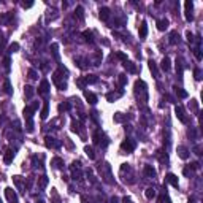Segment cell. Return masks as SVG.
<instances>
[{
  "mask_svg": "<svg viewBox=\"0 0 203 203\" xmlns=\"http://www.w3.org/2000/svg\"><path fill=\"white\" fill-rule=\"evenodd\" d=\"M135 94L140 99V102H143V103L148 102V86H146V83L143 80L135 81Z\"/></svg>",
  "mask_w": 203,
  "mask_h": 203,
  "instance_id": "cell-1",
  "label": "cell"
},
{
  "mask_svg": "<svg viewBox=\"0 0 203 203\" xmlns=\"http://www.w3.org/2000/svg\"><path fill=\"white\" fill-rule=\"evenodd\" d=\"M62 73L67 75V68L60 65V67H59V72H56V73L52 75V81H54V84L57 86L60 90H65V89H67V81L62 80V78H65V76H62Z\"/></svg>",
  "mask_w": 203,
  "mask_h": 203,
  "instance_id": "cell-2",
  "label": "cell"
},
{
  "mask_svg": "<svg viewBox=\"0 0 203 203\" xmlns=\"http://www.w3.org/2000/svg\"><path fill=\"white\" fill-rule=\"evenodd\" d=\"M100 173H102V178L107 181L108 184L113 183V179H111V178H113V176H111V167H110L108 164H103V165L100 167Z\"/></svg>",
  "mask_w": 203,
  "mask_h": 203,
  "instance_id": "cell-3",
  "label": "cell"
},
{
  "mask_svg": "<svg viewBox=\"0 0 203 203\" xmlns=\"http://www.w3.org/2000/svg\"><path fill=\"white\" fill-rule=\"evenodd\" d=\"M174 114H176L178 121H181L183 124H187V122H189V119H187V116H186V111H184V108L181 107V105L174 107Z\"/></svg>",
  "mask_w": 203,
  "mask_h": 203,
  "instance_id": "cell-4",
  "label": "cell"
},
{
  "mask_svg": "<svg viewBox=\"0 0 203 203\" xmlns=\"http://www.w3.org/2000/svg\"><path fill=\"white\" fill-rule=\"evenodd\" d=\"M192 10H194V3H192V0H187V2L184 3V16H186V19L189 21V22H191V21H194Z\"/></svg>",
  "mask_w": 203,
  "mask_h": 203,
  "instance_id": "cell-5",
  "label": "cell"
},
{
  "mask_svg": "<svg viewBox=\"0 0 203 203\" xmlns=\"http://www.w3.org/2000/svg\"><path fill=\"white\" fill-rule=\"evenodd\" d=\"M121 149L124 152H132L135 149V141H134V140H130V138H125L124 141L121 143Z\"/></svg>",
  "mask_w": 203,
  "mask_h": 203,
  "instance_id": "cell-6",
  "label": "cell"
},
{
  "mask_svg": "<svg viewBox=\"0 0 203 203\" xmlns=\"http://www.w3.org/2000/svg\"><path fill=\"white\" fill-rule=\"evenodd\" d=\"M5 195H6V198H8L10 203H19L18 201V195H16V192L13 191L11 187H6L5 189Z\"/></svg>",
  "mask_w": 203,
  "mask_h": 203,
  "instance_id": "cell-7",
  "label": "cell"
},
{
  "mask_svg": "<svg viewBox=\"0 0 203 203\" xmlns=\"http://www.w3.org/2000/svg\"><path fill=\"white\" fill-rule=\"evenodd\" d=\"M45 144H46V148H59L60 146V141L59 140H56L54 137H46L45 138Z\"/></svg>",
  "mask_w": 203,
  "mask_h": 203,
  "instance_id": "cell-8",
  "label": "cell"
},
{
  "mask_svg": "<svg viewBox=\"0 0 203 203\" xmlns=\"http://www.w3.org/2000/svg\"><path fill=\"white\" fill-rule=\"evenodd\" d=\"M48 92H49V83H48V80H43L38 86V94L40 95H48Z\"/></svg>",
  "mask_w": 203,
  "mask_h": 203,
  "instance_id": "cell-9",
  "label": "cell"
},
{
  "mask_svg": "<svg viewBox=\"0 0 203 203\" xmlns=\"http://www.w3.org/2000/svg\"><path fill=\"white\" fill-rule=\"evenodd\" d=\"M143 171H144V176H148V178H156L157 176V173H156V170H154L152 165H144Z\"/></svg>",
  "mask_w": 203,
  "mask_h": 203,
  "instance_id": "cell-10",
  "label": "cell"
},
{
  "mask_svg": "<svg viewBox=\"0 0 203 203\" xmlns=\"http://www.w3.org/2000/svg\"><path fill=\"white\" fill-rule=\"evenodd\" d=\"M178 156L183 159V160H187L191 154H189V149L186 148V146H178Z\"/></svg>",
  "mask_w": 203,
  "mask_h": 203,
  "instance_id": "cell-11",
  "label": "cell"
},
{
  "mask_svg": "<svg viewBox=\"0 0 203 203\" xmlns=\"http://www.w3.org/2000/svg\"><path fill=\"white\" fill-rule=\"evenodd\" d=\"M13 159H15V151H13V149H6L5 156H3V162L8 165V164L13 162Z\"/></svg>",
  "mask_w": 203,
  "mask_h": 203,
  "instance_id": "cell-12",
  "label": "cell"
},
{
  "mask_svg": "<svg viewBox=\"0 0 203 203\" xmlns=\"http://www.w3.org/2000/svg\"><path fill=\"white\" fill-rule=\"evenodd\" d=\"M167 181L173 186V187H178L179 186V181H178V176L176 174H173V173H168L167 174Z\"/></svg>",
  "mask_w": 203,
  "mask_h": 203,
  "instance_id": "cell-13",
  "label": "cell"
},
{
  "mask_svg": "<svg viewBox=\"0 0 203 203\" xmlns=\"http://www.w3.org/2000/svg\"><path fill=\"white\" fill-rule=\"evenodd\" d=\"M168 25H170L168 19H159V21H157V29H159L160 32L167 30V29H168Z\"/></svg>",
  "mask_w": 203,
  "mask_h": 203,
  "instance_id": "cell-14",
  "label": "cell"
},
{
  "mask_svg": "<svg viewBox=\"0 0 203 203\" xmlns=\"http://www.w3.org/2000/svg\"><path fill=\"white\" fill-rule=\"evenodd\" d=\"M146 37H148V24H146V21H143L140 25V38L144 40Z\"/></svg>",
  "mask_w": 203,
  "mask_h": 203,
  "instance_id": "cell-15",
  "label": "cell"
},
{
  "mask_svg": "<svg viewBox=\"0 0 203 203\" xmlns=\"http://www.w3.org/2000/svg\"><path fill=\"white\" fill-rule=\"evenodd\" d=\"M148 64H149V70H151L152 76H154V78H159V70H157V64H156V62H154L152 59H149V62H148Z\"/></svg>",
  "mask_w": 203,
  "mask_h": 203,
  "instance_id": "cell-16",
  "label": "cell"
},
{
  "mask_svg": "<svg viewBox=\"0 0 203 203\" xmlns=\"http://www.w3.org/2000/svg\"><path fill=\"white\" fill-rule=\"evenodd\" d=\"M84 97H86V100H87L90 105H95V103H97V95L92 94V92H89V90H84Z\"/></svg>",
  "mask_w": 203,
  "mask_h": 203,
  "instance_id": "cell-17",
  "label": "cell"
},
{
  "mask_svg": "<svg viewBox=\"0 0 203 203\" xmlns=\"http://www.w3.org/2000/svg\"><path fill=\"white\" fill-rule=\"evenodd\" d=\"M124 67H125V70H127L129 73H137V65L134 64V62L125 60V62H124Z\"/></svg>",
  "mask_w": 203,
  "mask_h": 203,
  "instance_id": "cell-18",
  "label": "cell"
},
{
  "mask_svg": "<svg viewBox=\"0 0 203 203\" xmlns=\"http://www.w3.org/2000/svg\"><path fill=\"white\" fill-rule=\"evenodd\" d=\"M84 84H95L97 81H99V76H95V75H87V76H84Z\"/></svg>",
  "mask_w": 203,
  "mask_h": 203,
  "instance_id": "cell-19",
  "label": "cell"
},
{
  "mask_svg": "<svg viewBox=\"0 0 203 203\" xmlns=\"http://www.w3.org/2000/svg\"><path fill=\"white\" fill-rule=\"evenodd\" d=\"M51 165L54 167V168H64V160H62L60 157H54L51 160Z\"/></svg>",
  "mask_w": 203,
  "mask_h": 203,
  "instance_id": "cell-20",
  "label": "cell"
},
{
  "mask_svg": "<svg viewBox=\"0 0 203 203\" xmlns=\"http://www.w3.org/2000/svg\"><path fill=\"white\" fill-rule=\"evenodd\" d=\"M170 64H171V62H170V59H168V57H164V59H162V62H160V68H162L164 72H168V70H170V67H171Z\"/></svg>",
  "mask_w": 203,
  "mask_h": 203,
  "instance_id": "cell-21",
  "label": "cell"
},
{
  "mask_svg": "<svg viewBox=\"0 0 203 203\" xmlns=\"http://www.w3.org/2000/svg\"><path fill=\"white\" fill-rule=\"evenodd\" d=\"M121 95H122V92H108V94H107V100L113 103V102H114V100H117Z\"/></svg>",
  "mask_w": 203,
  "mask_h": 203,
  "instance_id": "cell-22",
  "label": "cell"
},
{
  "mask_svg": "<svg viewBox=\"0 0 203 203\" xmlns=\"http://www.w3.org/2000/svg\"><path fill=\"white\" fill-rule=\"evenodd\" d=\"M144 197L148 198V200H152L154 197H156V189H154V187H148L144 191Z\"/></svg>",
  "mask_w": 203,
  "mask_h": 203,
  "instance_id": "cell-23",
  "label": "cell"
},
{
  "mask_svg": "<svg viewBox=\"0 0 203 203\" xmlns=\"http://www.w3.org/2000/svg\"><path fill=\"white\" fill-rule=\"evenodd\" d=\"M33 94H35V89H33L32 86H25V87H24V95H25V99H32Z\"/></svg>",
  "mask_w": 203,
  "mask_h": 203,
  "instance_id": "cell-24",
  "label": "cell"
},
{
  "mask_svg": "<svg viewBox=\"0 0 203 203\" xmlns=\"http://www.w3.org/2000/svg\"><path fill=\"white\" fill-rule=\"evenodd\" d=\"M48 114H49V103L48 102H45V105H43V108H41V119H46L48 117Z\"/></svg>",
  "mask_w": 203,
  "mask_h": 203,
  "instance_id": "cell-25",
  "label": "cell"
},
{
  "mask_svg": "<svg viewBox=\"0 0 203 203\" xmlns=\"http://www.w3.org/2000/svg\"><path fill=\"white\" fill-rule=\"evenodd\" d=\"M46 186H48V176H40L38 178V187L41 189V191H43V189H46Z\"/></svg>",
  "mask_w": 203,
  "mask_h": 203,
  "instance_id": "cell-26",
  "label": "cell"
},
{
  "mask_svg": "<svg viewBox=\"0 0 203 203\" xmlns=\"http://www.w3.org/2000/svg\"><path fill=\"white\" fill-rule=\"evenodd\" d=\"M168 41H170V45H176V43H179V33H178V32H171Z\"/></svg>",
  "mask_w": 203,
  "mask_h": 203,
  "instance_id": "cell-27",
  "label": "cell"
},
{
  "mask_svg": "<svg viewBox=\"0 0 203 203\" xmlns=\"http://www.w3.org/2000/svg\"><path fill=\"white\" fill-rule=\"evenodd\" d=\"M100 19L102 21H108L110 19V10L105 8V6H103V8H100Z\"/></svg>",
  "mask_w": 203,
  "mask_h": 203,
  "instance_id": "cell-28",
  "label": "cell"
},
{
  "mask_svg": "<svg viewBox=\"0 0 203 203\" xmlns=\"http://www.w3.org/2000/svg\"><path fill=\"white\" fill-rule=\"evenodd\" d=\"M174 92H176V95L179 97V99H186L187 97V92L184 89H181V87H174Z\"/></svg>",
  "mask_w": 203,
  "mask_h": 203,
  "instance_id": "cell-29",
  "label": "cell"
},
{
  "mask_svg": "<svg viewBox=\"0 0 203 203\" xmlns=\"http://www.w3.org/2000/svg\"><path fill=\"white\" fill-rule=\"evenodd\" d=\"M83 13H84V10H83V6H76V11H75V18L78 16V19H80V21H83V19H84V15H83Z\"/></svg>",
  "mask_w": 203,
  "mask_h": 203,
  "instance_id": "cell-30",
  "label": "cell"
},
{
  "mask_svg": "<svg viewBox=\"0 0 203 203\" xmlns=\"http://www.w3.org/2000/svg\"><path fill=\"white\" fill-rule=\"evenodd\" d=\"M113 119H114V122H124L125 119H127V116H125V114H122V113H116Z\"/></svg>",
  "mask_w": 203,
  "mask_h": 203,
  "instance_id": "cell-31",
  "label": "cell"
},
{
  "mask_svg": "<svg viewBox=\"0 0 203 203\" xmlns=\"http://www.w3.org/2000/svg\"><path fill=\"white\" fill-rule=\"evenodd\" d=\"M83 37H84V40L89 41V43H92V41H94V38H92V32H90V30H84V32H83Z\"/></svg>",
  "mask_w": 203,
  "mask_h": 203,
  "instance_id": "cell-32",
  "label": "cell"
},
{
  "mask_svg": "<svg viewBox=\"0 0 203 203\" xmlns=\"http://www.w3.org/2000/svg\"><path fill=\"white\" fill-rule=\"evenodd\" d=\"M84 152H86V156L89 157V159H95V154H94V149L90 148V146H86L84 148Z\"/></svg>",
  "mask_w": 203,
  "mask_h": 203,
  "instance_id": "cell-33",
  "label": "cell"
},
{
  "mask_svg": "<svg viewBox=\"0 0 203 203\" xmlns=\"http://www.w3.org/2000/svg\"><path fill=\"white\" fill-rule=\"evenodd\" d=\"M117 81H119V86H125V84H127V75L121 73V75H119V78H117Z\"/></svg>",
  "mask_w": 203,
  "mask_h": 203,
  "instance_id": "cell-34",
  "label": "cell"
},
{
  "mask_svg": "<svg viewBox=\"0 0 203 203\" xmlns=\"http://www.w3.org/2000/svg\"><path fill=\"white\" fill-rule=\"evenodd\" d=\"M3 90H5V94H11L13 90H11V84H10V80H6L3 83Z\"/></svg>",
  "mask_w": 203,
  "mask_h": 203,
  "instance_id": "cell-35",
  "label": "cell"
},
{
  "mask_svg": "<svg viewBox=\"0 0 203 203\" xmlns=\"http://www.w3.org/2000/svg\"><path fill=\"white\" fill-rule=\"evenodd\" d=\"M51 49H52V56H54V59L56 60H59V51H57V45L52 43L51 45Z\"/></svg>",
  "mask_w": 203,
  "mask_h": 203,
  "instance_id": "cell-36",
  "label": "cell"
},
{
  "mask_svg": "<svg viewBox=\"0 0 203 203\" xmlns=\"http://www.w3.org/2000/svg\"><path fill=\"white\" fill-rule=\"evenodd\" d=\"M19 49V43H16V41H15V43H11L10 46H8V51L10 52H16Z\"/></svg>",
  "mask_w": 203,
  "mask_h": 203,
  "instance_id": "cell-37",
  "label": "cell"
},
{
  "mask_svg": "<svg viewBox=\"0 0 203 203\" xmlns=\"http://www.w3.org/2000/svg\"><path fill=\"white\" fill-rule=\"evenodd\" d=\"M194 78L197 80V81L201 80V70H200V68H195V70H194Z\"/></svg>",
  "mask_w": 203,
  "mask_h": 203,
  "instance_id": "cell-38",
  "label": "cell"
},
{
  "mask_svg": "<svg viewBox=\"0 0 203 203\" xmlns=\"http://www.w3.org/2000/svg\"><path fill=\"white\" fill-rule=\"evenodd\" d=\"M176 72H178L179 75H183V62H181V59L176 60Z\"/></svg>",
  "mask_w": 203,
  "mask_h": 203,
  "instance_id": "cell-39",
  "label": "cell"
},
{
  "mask_svg": "<svg viewBox=\"0 0 203 203\" xmlns=\"http://www.w3.org/2000/svg\"><path fill=\"white\" fill-rule=\"evenodd\" d=\"M3 67H5V72H10V57L8 56L3 59Z\"/></svg>",
  "mask_w": 203,
  "mask_h": 203,
  "instance_id": "cell-40",
  "label": "cell"
},
{
  "mask_svg": "<svg viewBox=\"0 0 203 203\" xmlns=\"http://www.w3.org/2000/svg\"><path fill=\"white\" fill-rule=\"evenodd\" d=\"M27 75H29V78H30V80H37V78H38V75H37V72H35L33 68H30Z\"/></svg>",
  "mask_w": 203,
  "mask_h": 203,
  "instance_id": "cell-41",
  "label": "cell"
},
{
  "mask_svg": "<svg viewBox=\"0 0 203 203\" xmlns=\"http://www.w3.org/2000/svg\"><path fill=\"white\" fill-rule=\"evenodd\" d=\"M70 110V103H62V105H59V111L62 113V111H68Z\"/></svg>",
  "mask_w": 203,
  "mask_h": 203,
  "instance_id": "cell-42",
  "label": "cell"
},
{
  "mask_svg": "<svg viewBox=\"0 0 203 203\" xmlns=\"http://www.w3.org/2000/svg\"><path fill=\"white\" fill-rule=\"evenodd\" d=\"M186 37H187V41H189V43H192V41H194V33H192L191 30L186 32Z\"/></svg>",
  "mask_w": 203,
  "mask_h": 203,
  "instance_id": "cell-43",
  "label": "cell"
},
{
  "mask_svg": "<svg viewBox=\"0 0 203 203\" xmlns=\"http://www.w3.org/2000/svg\"><path fill=\"white\" fill-rule=\"evenodd\" d=\"M195 57H197V60H201V52H200V46H197L195 48Z\"/></svg>",
  "mask_w": 203,
  "mask_h": 203,
  "instance_id": "cell-44",
  "label": "cell"
},
{
  "mask_svg": "<svg viewBox=\"0 0 203 203\" xmlns=\"http://www.w3.org/2000/svg\"><path fill=\"white\" fill-rule=\"evenodd\" d=\"M72 176H73V179H81V171L78 170V171H76V170H73V174H72Z\"/></svg>",
  "mask_w": 203,
  "mask_h": 203,
  "instance_id": "cell-45",
  "label": "cell"
},
{
  "mask_svg": "<svg viewBox=\"0 0 203 203\" xmlns=\"http://www.w3.org/2000/svg\"><path fill=\"white\" fill-rule=\"evenodd\" d=\"M191 108L194 111H197L198 110V105H197V100H191Z\"/></svg>",
  "mask_w": 203,
  "mask_h": 203,
  "instance_id": "cell-46",
  "label": "cell"
},
{
  "mask_svg": "<svg viewBox=\"0 0 203 203\" xmlns=\"http://www.w3.org/2000/svg\"><path fill=\"white\" fill-rule=\"evenodd\" d=\"M116 56H117V57H119V59H121V60H124V62H125V60H127V56H125L124 52H117Z\"/></svg>",
  "mask_w": 203,
  "mask_h": 203,
  "instance_id": "cell-47",
  "label": "cell"
},
{
  "mask_svg": "<svg viewBox=\"0 0 203 203\" xmlns=\"http://www.w3.org/2000/svg\"><path fill=\"white\" fill-rule=\"evenodd\" d=\"M183 173H184V176H189V174H191V173H192V170H191V168H189V167H186V168L183 170Z\"/></svg>",
  "mask_w": 203,
  "mask_h": 203,
  "instance_id": "cell-48",
  "label": "cell"
},
{
  "mask_svg": "<svg viewBox=\"0 0 203 203\" xmlns=\"http://www.w3.org/2000/svg\"><path fill=\"white\" fill-rule=\"evenodd\" d=\"M72 130H73V132H78V124H76V121L72 122Z\"/></svg>",
  "mask_w": 203,
  "mask_h": 203,
  "instance_id": "cell-49",
  "label": "cell"
},
{
  "mask_svg": "<svg viewBox=\"0 0 203 203\" xmlns=\"http://www.w3.org/2000/svg\"><path fill=\"white\" fill-rule=\"evenodd\" d=\"M32 5H33V2H27V3H25V2H22V6H24V8H30Z\"/></svg>",
  "mask_w": 203,
  "mask_h": 203,
  "instance_id": "cell-50",
  "label": "cell"
},
{
  "mask_svg": "<svg viewBox=\"0 0 203 203\" xmlns=\"http://www.w3.org/2000/svg\"><path fill=\"white\" fill-rule=\"evenodd\" d=\"M110 201H111V203H119V198H117V197H111Z\"/></svg>",
  "mask_w": 203,
  "mask_h": 203,
  "instance_id": "cell-51",
  "label": "cell"
},
{
  "mask_svg": "<svg viewBox=\"0 0 203 203\" xmlns=\"http://www.w3.org/2000/svg\"><path fill=\"white\" fill-rule=\"evenodd\" d=\"M122 203H132V200H130L129 197H124V198H122Z\"/></svg>",
  "mask_w": 203,
  "mask_h": 203,
  "instance_id": "cell-52",
  "label": "cell"
},
{
  "mask_svg": "<svg viewBox=\"0 0 203 203\" xmlns=\"http://www.w3.org/2000/svg\"><path fill=\"white\" fill-rule=\"evenodd\" d=\"M189 137H192V138H195V130H189Z\"/></svg>",
  "mask_w": 203,
  "mask_h": 203,
  "instance_id": "cell-53",
  "label": "cell"
},
{
  "mask_svg": "<svg viewBox=\"0 0 203 203\" xmlns=\"http://www.w3.org/2000/svg\"><path fill=\"white\" fill-rule=\"evenodd\" d=\"M165 203H171V200H170V198H167V201H165Z\"/></svg>",
  "mask_w": 203,
  "mask_h": 203,
  "instance_id": "cell-54",
  "label": "cell"
},
{
  "mask_svg": "<svg viewBox=\"0 0 203 203\" xmlns=\"http://www.w3.org/2000/svg\"><path fill=\"white\" fill-rule=\"evenodd\" d=\"M3 122V117H0V124H2Z\"/></svg>",
  "mask_w": 203,
  "mask_h": 203,
  "instance_id": "cell-55",
  "label": "cell"
},
{
  "mask_svg": "<svg viewBox=\"0 0 203 203\" xmlns=\"http://www.w3.org/2000/svg\"><path fill=\"white\" fill-rule=\"evenodd\" d=\"M189 203H192V201H191V200H189Z\"/></svg>",
  "mask_w": 203,
  "mask_h": 203,
  "instance_id": "cell-56",
  "label": "cell"
},
{
  "mask_svg": "<svg viewBox=\"0 0 203 203\" xmlns=\"http://www.w3.org/2000/svg\"><path fill=\"white\" fill-rule=\"evenodd\" d=\"M0 203H2V200H0Z\"/></svg>",
  "mask_w": 203,
  "mask_h": 203,
  "instance_id": "cell-57",
  "label": "cell"
}]
</instances>
